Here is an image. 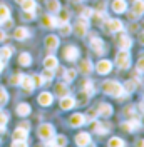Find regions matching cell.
Wrapping results in <instances>:
<instances>
[{
  "label": "cell",
  "instance_id": "1",
  "mask_svg": "<svg viewBox=\"0 0 144 147\" xmlns=\"http://www.w3.org/2000/svg\"><path fill=\"white\" fill-rule=\"evenodd\" d=\"M102 90L106 92L107 95H112V97H117V99H122L126 95L124 87L119 82H116V80H106V82H102Z\"/></svg>",
  "mask_w": 144,
  "mask_h": 147
},
{
  "label": "cell",
  "instance_id": "2",
  "mask_svg": "<svg viewBox=\"0 0 144 147\" xmlns=\"http://www.w3.org/2000/svg\"><path fill=\"white\" fill-rule=\"evenodd\" d=\"M37 132H39V137L42 139V140H45V142L55 137V130H54V127H52L50 124H42Z\"/></svg>",
  "mask_w": 144,
  "mask_h": 147
},
{
  "label": "cell",
  "instance_id": "3",
  "mask_svg": "<svg viewBox=\"0 0 144 147\" xmlns=\"http://www.w3.org/2000/svg\"><path fill=\"white\" fill-rule=\"evenodd\" d=\"M116 64H117L119 69H129V65H131V55H129L127 50H121V52L117 54Z\"/></svg>",
  "mask_w": 144,
  "mask_h": 147
},
{
  "label": "cell",
  "instance_id": "4",
  "mask_svg": "<svg viewBox=\"0 0 144 147\" xmlns=\"http://www.w3.org/2000/svg\"><path fill=\"white\" fill-rule=\"evenodd\" d=\"M124 28V25H122V22L121 20H117V18H109V20H106V24H104V30L106 32H121Z\"/></svg>",
  "mask_w": 144,
  "mask_h": 147
},
{
  "label": "cell",
  "instance_id": "5",
  "mask_svg": "<svg viewBox=\"0 0 144 147\" xmlns=\"http://www.w3.org/2000/svg\"><path fill=\"white\" fill-rule=\"evenodd\" d=\"M87 27H89V24H87V20L86 18H81V20H77L75 22V25H74V34L79 37H84L86 34H87Z\"/></svg>",
  "mask_w": 144,
  "mask_h": 147
},
{
  "label": "cell",
  "instance_id": "6",
  "mask_svg": "<svg viewBox=\"0 0 144 147\" xmlns=\"http://www.w3.org/2000/svg\"><path fill=\"white\" fill-rule=\"evenodd\" d=\"M96 70H97V74H101V75H106V74H109L112 70V64L109 62L107 59H102V60H99V62L96 64Z\"/></svg>",
  "mask_w": 144,
  "mask_h": 147
},
{
  "label": "cell",
  "instance_id": "7",
  "mask_svg": "<svg viewBox=\"0 0 144 147\" xmlns=\"http://www.w3.org/2000/svg\"><path fill=\"white\" fill-rule=\"evenodd\" d=\"M116 42H117V45L121 47V50H129L131 45H132L129 35H126V34H119V37L116 38Z\"/></svg>",
  "mask_w": 144,
  "mask_h": 147
},
{
  "label": "cell",
  "instance_id": "8",
  "mask_svg": "<svg viewBox=\"0 0 144 147\" xmlns=\"http://www.w3.org/2000/svg\"><path fill=\"white\" fill-rule=\"evenodd\" d=\"M144 13V0H134L132 3V13H131V18L141 17Z\"/></svg>",
  "mask_w": 144,
  "mask_h": 147
},
{
  "label": "cell",
  "instance_id": "9",
  "mask_svg": "<svg viewBox=\"0 0 144 147\" xmlns=\"http://www.w3.org/2000/svg\"><path fill=\"white\" fill-rule=\"evenodd\" d=\"M64 57H65V60H69V62H74V60H77V57H79V49L77 47H67L65 50H64Z\"/></svg>",
  "mask_w": 144,
  "mask_h": 147
},
{
  "label": "cell",
  "instance_id": "10",
  "mask_svg": "<svg viewBox=\"0 0 144 147\" xmlns=\"http://www.w3.org/2000/svg\"><path fill=\"white\" fill-rule=\"evenodd\" d=\"M92 129L97 134H107L111 130V124L109 122H92Z\"/></svg>",
  "mask_w": 144,
  "mask_h": 147
},
{
  "label": "cell",
  "instance_id": "11",
  "mask_svg": "<svg viewBox=\"0 0 144 147\" xmlns=\"http://www.w3.org/2000/svg\"><path fill=\"white\" fill-rule=\"evenodd\" d=\"M90 47L96 54H104V42L101 40L99 37H92L90 38Z\"/></svg>",
  "mask_w": 144,
  "mask_h": 147
},
{
  "label": "cell",
  "instance_id": "12",
  "mask_svg": "<svg viewBox=\"0 0 144 147\" xmlns=\"http://www.w3.org/2000/svg\"><path fill=\"white\" fill-rule=\"evenodd\" d=\"M139 125H141V122L137 119H131V120H126V122L122 124V130H126V132H134V130L139 129Z\"/></svg>",
  "mask_w": 144,
  "mask_h": 147
},
{
  "label": "cell",
  "instance_id": "13",
  "mask_svg": "<svg viewBox=\"0 0 144 147\" xmlns=\"http://www.w3.org/2000/svg\"><path fill=\"white\" fill-rule=\"evenodd\" d=\"M74 105H75V100H74V97H71L69 94L64 95L62 99H60V109L62 110H71Z\"/></svg>",
  "mask_w": 144,
  "mask_h": 147
},
{
  "label": "cell",
  "instance_id": "14",
  "mask_svg": "<svg viewBox=\"0 0 144 147\" xmlns=\"http://www.w3.org/2000/svg\"><path fill=\"white\" fill-rule=\"evenodd\" d=\"M75 144L79 147H87L90 144V136L87 132H81V134L75 137Z\"/></svg>",
  "mask_w": 144,
  "mask_h": 147
},
{
  "label": "cell",
  "instance_id": "15",
  "mask_svg": "<svg viewBox=\"0 0 144 147\" xmlns=\"http://www.w3.org/2000/svg\"><path fill=\"white\" fill-rule=\"evenodd\" d=\"M39 104L42 105V107H47V105H50L52 100H54V97H52V94H49V92H42L40 95H39Z\"/></svg>",
  "mask_w": 144,
  "mask_h": 147
},
{
  "label": "cell",
  "instance_id": "16",
  "mask_svg": "<svg viewBox=\"0 0 144 147\" xmlns=\"http://www.w3.org/2000/svg\"><path fill=\"white\" fill-rule=\"evenodd\" d=\"M20 85H22L27 92H32L34 90V87H35V84H34V80H32V77H29V75H22Z\"/></svg>",
  "mask_w": 144,
  "mask_h": 147
},
{
  "label": "cell",
  "instance_id": "17",
  "mask_svg": "<svg viewBox=\"0 0 144 147\" xmlns=\"http://www.w3.org/2000/svg\"><path fill=\"white\" fill-rule=\"evenodd\" d=\"M112 10H114L116 13H124L127 10L126 0H114V2H112Z\"/></svg>",
  "mask_w": 144,
  "mask_h": 147
},
{
  "label": "cell",
  "instance_id": "18",
  "mask_svg": "<svg viewBox=\"0 0 144 147\" xmlns=\"http://www.w3.org/2000/svg\"><path fill=\"white\" fill-rule=\"evenodd\" d=\"M45 47H47L49 50H55V49L59 47V37L47 35V37H45Z\"/></svg>",
  "mask_w": 144,
  "mask_h": 147
},
{
  "label": "cell",
  "instance_id": "19",
  "mask_svg": "<svg viewBox=\"0 0 144 147\" xmlns=\"http://www.w3.org/2000/svg\"><path fill=\"white\" fill-rule=\"evenodd\" d=\"M97 114L102 115V117H109V115H112V105L111 104H101L99 107H97Z\"/></svg>",
  "mask_w": 144,
  "mask_h": 147
},
{
  "label": "cell",
  "instance_id": "20",
  "mask_svg": "<svg viewBox=\"0 0 144 147\" xmlns=\"http://www.w3.org/2000/svg\"><path fill=\"white\" fill-rule=\"evenodd\" d=\"M69 122H71L72 127H79V125H82V124L86 122V117H84L82 114H72Z\"/></svg>",
  "mask_w": 144,
  "mask_h": 147
},
{
  "label": "cell",
  "instance_id": "21",
  "mask_svg": "<svg viewBox=\"0 0 144 147\" xmlns=\"http://www.w3.org/2000/svg\"><path fill=\"white\" fill-rule=\"evenodd\" d=\"M42 25L47 27V28H54V27H57L59 24H57V18L55 17H52V15H44V17H42Z\"/></svg>",
  "mask_w": 144,
  "mask_h": 147
},
{
  "label": "cell",
  "instance_id": "22",
  "mask_svg": "<svg viewBox=\"0 0 144 147\" xmlns=\"http://www.w3.org/2000/svg\"><path fill=\"white\" fill-rule=\"evenodd\" d=\"M44 67H45V69L54 70V69L59 67V62H57V59H55L54 55H49V57H45V59H44Z\"/></svg>",
  "mask_w": 144,
  "mask_h": 147
},
{
  "label": "cell",
  "instance_id": "23",
  "mask_svg": "<svg viewBox=\"0 0 144 147\" xmlns=\"http://www.w3.org/2000/svg\"><path fill=\"white\" fill-rule=\"evenodd\" d=\"M92 69H94V65H92V62H90L89 59L81 60V64H79V70H81L82 74H90L92 72Z\"/></svg>",
  "mask_w": 144,
  "mask_h": 147
},
{
  "label": "cell",
  "instance_id": "24",
  "mask_svg": "<svg viewBox=\"0 0 144 147\" xmlns=\"http://www.w3.org/2000/svg\"><path fill=\"white\" fill-rule=\"evenodd\" d=\"M30 35V32H29V28L25 27H18L15 28V32H14V37L17 38V40H24V38H27Z\"/></svg>",
  "mask_w": 144,
  "mask_h": 147
},
{
  "label": "cell",
  "instance_id": "25",
  "mask_svg": "<svg viewBox=\"0 0 144 147\" xmlns=\"http://www.w3.org/2000/svg\"><path fill=\"white\" fill-rule=\"evenodd\" d=\"M15 112H17L20 117H25V115H29V114H30V105H29V104H25V102H24V104H18L17 109H15Z\"/></svg>",
  "mask_w": 144,
  "mask_h": 147
},
{
  "label": "cell",
  "instance_id": "26",
  "mask_svg": "<svg viewBox=\"0 0 144 147\" xmlns=\"http://www.w3.org/2000/svg\"><path fill=\"white\" fill-rule=\"evenodd\" d=\"M27 134H29V130L17 127L14 130V140H25V139H27Z\"/></svg>",
  "mask_w": 144,
  "mask_h": 147
},
{
  "label": "cell",
  "instance_id": "27",
  "mask_svg": "<svg viewBox=\"0 0 144 147\" xmlns=\"http://www.w3.org/2000/svg\"><path fill=\"white\" fill-rule=\"evenodd\" d=\"M18 64L22 65V67H27V65L32 64V57L27 54V52H24V54L18 55Z\"/></svg>",
  "mask_w": 144,
  "mask_h": 147
},
{
  "label": "cell",
  "instance_id": "28",
  "mask_svg": "<svg viewBox=\"0 0 144 147\" xmlns=\"http://www.w3.org/2000/svg\"><path fill=\"white\" fill-rule=\"evenodd\" d=\"M50 142H52V147H65L67 146V139L64 137V136H59V137L50 139Z\"/></svg>",
  "mask_w": 144,
  "mask_h": 147
},
{
  "label": "cell",
  "instance_id": "29",
  "mask_svg": "<svg viewBox=\"0 0 144 147\" xmlns=\"http://www.w3.org/2000/svg\"><path fill=\"white\" fill-rule=\"evenodd\" d=\"M22 10L24 12H30V10H35V0H24L22 3Z\"/></svg>",
  "mask_w": 144,
  "mask_h": 147
},
{
  "label": "cell",
  "instance_id": "30",
  "mask_svg": "<svg viewBox=\"0 0 144 147\" xmlns=\"http://www.w3.org/2000/svg\"><path fill=\"white\" fill-rule=\"evenodd\" d=\"M55 94H57L59 97H64V95H67V94H69V89H67V85H65V84H57V85H55Z\"/></svg>",
  "mask_w": 144,
  "mask_h": 147
},
{
  "label": "cell",
  "instance_id": "31",
  "mask_svg": "<svg viewBox=\"0 0 144 147\" xmlns=\"http://www.w3.org/2000/svg\"><path fill=\"white\" fill-rule=\"evenodd\" d=\"M7 18H10V9L7 5H0V22H3Z\"/></svg>",
  "mask_w": 144,
  "mask_h": 147
},
{
  "label": "cell",
  "instance_id": "32",
  "mask_svg": "<svg viewBox=\"0 0 144 147\" xmlns=\"http://www.w3.org/2000/svg\"><path fill=\"white\" fill-rule=\"evenodd\" d=\"M47 9H49V12H59V10H60L59 0H49V2H47Z\"/></svg>",
  "mask_w": 144,
  "mask_h": 147
},
{
  "label": "cell",
  "instance_id": "33",
  "mask_svg": "<svg viewBox=\"0 0 144 147\" xmlns=\"http://www.w3.org/2000/svg\"><path fill=\"white\" fill-rule=\"evenodd\" d=\"M7 120H9V114L0 110V132H3L7 127Z\"/></svg>",
  "mask_w": 144,
  "mask_h": 147
},
{
  "label": "cell",
  "instance_id": "34",
  "mask_svg": "<svg viewBox=\"0 0 144 147\" xmlns=\"http://www.w3.org/2000/svg\"><path fill=\"white\" fill-rule=\"evenodd\" d=\"M107 146H109V147H126V144H124V140H122V139L112 137V139L107 142Z\"/></svg>",
  "mask_w": 144,
  "mask_h": 147
},
{
  "label": "cell",
  "instance_id": "35",
  "mask_svg": "<svg viewBox=\"0 0 144 147\" xmlns=\"http://www.w3.org/2000/svg\"><path fill=\"white\" fill-rule=\"evenodd\" d=\"M137 80H129V82H126V85H124V92L126 94H131V92L136 90V87H137Z\"/></svg>",
  "mask_w": 144,
  "mask_h": 147
},
{
  "label": "cell",
  "instance_id": "36",
  "mask_svg": "<svg viewBox=\"0 0 144 147\" xmlns=\"http://www.w3.org/2000/svg\"><path fill=\"white\" fill-rule=\"evenodd\" d=\"M67 20H69V12L60 9V10H59V18H57V24L60 25V24H65Z\"/></svg>",
  "mask_w": 144,
  "mask_h": 147
},
{
  "label": "cell",
  "instance_id": "37",
  "mask_svg": "<svg viewBox=\"0 0 144 147\" xmlns=\"http://www.w3.org/2000/svg\"><path fill=\"white\" fill-rule=\"evenodd\" d=\"M10 55H12V49H10V47H2V49H0V59H2V60H3V59L7 60Z\"/></svg>",
  "mask_w": 144,
  "mask_h": 147
},
{
  "label": "cell",
  "instance_id": "38",
  "mask_svg": "<svg viewBox=\"0 0 144 147\" xmlns=\"http://www.w3.org/2000/svg\"><path fill=\"white\" fill-rule=\"evenodd\" d=\"M7 100H9V94L5 92V89H2V87H0V105H5Z\"/></svg>",
  "mask_w": 144,
  "mask_h": 147
},
{
  "label": "cell",
  "instance_id": "39",
  "mask_svg": "<svg viewBox=\"0 0 144 147\" xmlns=\"http://www.w3.org/2000/svg\"><path fill=\"white\" fill-rule=\"evenodd\" d=\"M64 75H65V80H67V82H71V80L75 79L77 72H75V70H72V69H69V70H65V72H64Z\"/></svg>",
  "mask_w": 144,
  "mask_h": 147
},
{
  "label": "cell",
  "instance_id": "40",
  "mask_svg": "<svg viewBox=\"0 0 144 147\" xmlns=\"http://www.w3.org/2000/svg\"><path fill=\"white\" fill-rule=\"evenodd\" d=\"M77 97H79V100H77V104H86V102L89 100V94H87V92L84 90V92H81V94H79V95H77Z\"/></svg>",
  "mask_w": 144,
  "mask_h": 147
},
{
  "label": "cell",
  "instance_id": "41",
  "mask_svg": "<svg viewBox=\"0 0 144 147\" xmlns=\"http://www.w3.org/2000/svg\"><path fill=\"white\" fill-rule=\"evenodd\" d=\"M71 30H72V27L67 24V22H65V24H60V34H62V35H69Z\"/></svg>",
  "mask_w": 144,
  "mask_h": 147
},
{
  "label": "cell",
  "instance_id": "42",
  "mask_svg": "<svg viewBox=\"0 0 144 147\" xmlns=\"http://www.w3.org/2000/svg\"><path fill=\"white\" fill-rule=\"evenodd\" d=\"M92 84L94 82H90V80H87V82H84V90L87 92V94H92V92H94V85H92Z\"/></svg>",
  "mask_w": 144,
  "mask_h": 147
},
{
  "label": "cell",
  "instance_id": "43",
  "mask_svg": "<svg viewBox=\"0 0 144 147\" xmlns=\"http://www.w3.org/2000/svg\"><path fill=\"white\" fill-rule=\"evenodd\" d=\"M42 77H44V80H52V77H54V72H52L50 69H45L44 74H42Z\"/></svg>",
  "mask_w": 144,
  "mask_h": 147
},
{
  "label": "cell",
  "instance_id": "44",
  "mask_svg": "<svg viewBox=\"0 0 144 147\" xmlns=\"http://www.w3.org/2000/svg\"><path fill=\"white\" fill-rule=\"evenodd\" d=\"M32 80H34V84H35V85H44V77H42V75H34V77H32Z\"/></svg>",
  "mask_w": 144,
  "mask_h": 147
},
{
  "label": "cell",
  "instance_id": "45",
  "mask_svg": "<svg viewBox=\"0 0 144 147\" xmlns=\"http://www.w3.org/2000/svg\"><path fill=\"white\" fill-rule=\"evenodd\" d=\"M20 80H22V74H15L12 79H10V82L14 84V85H17V84H20Z\"/></svg>",
  "mask_w": 144,
  "mask_h": 147
},
{
  "label": "cell",
  "instance_id": "46",
  "mask_svg": "<svg viewBox=\"0 0 144 147\" xmlns=\"http://www.w3.org/2000/svg\"><path fill=\"white\" fill-rule=\"evenodd\" d=\"M12 147H29L25 140H14L12 142Z\"/></svg>",
  "mask_w": 144,
  "mask_h": 147
},
{
  "label": "cell",
  "instance_id": "47",
  "mask_svg": "<svg viewBox=\"0 0 144 147\" xmlns=\"http://www.w3.org/2000/svg\"><path fill=\"white\" fill-rule=\"evenodd\" d=\"M136 69H137L139 72H144V57H141V59L137 60V65H136Z\"/></svg>",
  "mask_w": 144,
  "mask_h": 147
},
{
  "label": "cell",
  "instance_id": "48",
  "mask_svg": "<svg viewBox=\"0 0 144 147\" xmlns=\"http://www.w3.org/2000/svg\"><path fill=\"white\" fill-rule=\"evenodd\" d=\"M92 17V10L90 9H84L82 10V18H86V20H87V18H90Z\"/></svg>",
  "mask_w": 144,
  "mask_h": 147
},
{
  "label": "cell",
  "instance_id": "49",
  "mask_svg": "<svg viewBox=\"0 0 144 147\" xmlns=\"http://www.w3.org/2000/svg\"><path fill=\"white\" fill-rule=\"evenodd\" d=\"M34 15H35V13H34V10H30V12H24V18H25V20H32Z\"/></svg>",
  "mask_w": 144,
  "mask_h": 147
},
{
  "label": "cell",
  "instance_id": "50",
  "mask_svg": "<svg viewBox=\"0 0 144 147\" xmlns=\"http://www.w3.org/2000/svg\"><path fill=\"white\" fill-rule=\"evenodd\" d=\"M18 127H20V129H25V130H29V129H30V125H29V122H20V124H18Z\"/></svg>",
  "mask_w": 144,
  "mask_h": 147
},
{
  "label": "cell",
  "instance_id": "51",
  "mask_svg": "<svg viewBox=\"0 0 144 147\" xmlns=\"http://www.w3.org/2000/svg\"><path fill=\"white\" fill-rule=\"evenodd\" d=\"M124 114H126V115H132V114H134V107H127V109L124 110Z\"/></svg>",
  "mask_w": 144,
  "mask_h": 147
},
{
  "label": "cell",
  "instance_id": "52",
  "mask_svg": "<svg viewBox=\"0 0 144 147\" xmlns=\"http://www.w3.org/2000/svg\"><path fill=\"white\" fill-rule=\"evenodd\" d=\"M5 38H7V34H5L3 30H0V42H3Z\"/></svg>",
  "mask_w": 144,
  "mask_h": 147
},
{
  "label": "cell",
  "instance_id": "53",
  "mask_svg": "<svg viewBox=\"0 0 144 147\" xmlns=\"http://www.w3.org/2000/svg\"><path fill=\"white\" fill-rule=\"evenodd\" d=\"M136 147H144V139H139V140L136 142Z\"/></svg>",
  "mask_w": 144,
  "mask_h": 147
},
{
  "label": "cell",
  "instance_id": "54",
  "mask_svg": "<svg viewBox=\"0 0 144 147\" xmlns=\"http://www.w3.org/2000/svg\"><path fill=\"white\" fill-rule=\"evenodd\" d=\"M139 42L144 45V32H141V34H139Z\"/></svg>",
  "mask_w": 144,
  "mask_h": 147
},
{
  "label": "cell",
  "instance_id": "55",
  "mask_svg": "<svg viewBox=\"0 0 144 147\" xmlns=\"http://www.w3.org/2000/svg\"><path fill=\"white\" fill-rule=\"evenodd\" d=\"M2 70H3V60L0 59V72H2Z\"/></svg>",
  "mask_w": 144,
  "mask_h": 147
},
{
  "label": "cell",
  "instance_id": "56",
  "mask_svg": "<svg viewBox=\"0 0 144 147\" xmlns=\"http://www.w3.org/2000/svg\"><path fill=\"white\" fill-rule=\"evenodd\" d=\"M15 2H17V3H22V2H24V0H15Z\"/></svg>",
  "mask_w": 144,
  "mask_h": 147
},
{
  "label": "cell",
  "instance_id": "57",
  "mask_svg": "<svg viewBox=\"0 0 144 147\" xmlns=\"http://www.w3.org/2000/svg\"><path fill=\"white\" fill-rule=\"evenodd\" d=\"M75 2H81V0H75Z\"/></svg>",
  "mask_w": 144,
  "mask_h": 147
}]
</instances>
